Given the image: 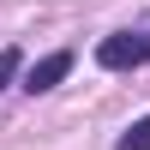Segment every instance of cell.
Here are the masks:
<instances>
[{"instance_id":"6da1fadb","label":"cell","mask_w":150,"mask_h":150,"mask_svg":"<svg viewBox=\"0 0 150 150\" xmlns=\"http://www.w3.org/2000/svg\"><path fill=\"white\" fill-rule=\"evenodd\" d=\"M144 60H150V48H144V36H132V30H120V36H102V42H96V66H108V72L144 66Z\"/></svg>"},{"instance_id":"7a4b0ae2","label":"cell","mask_w":150,"mask_h":150,"mask_svg":"<svg viewBox=\"0 0 150 150\" xmlns=\"http://www.w3.org/2000/svg\"><path fill=\"white\" fill-rule=\"evenodd\" d=\"M66 72H72V48H54V54H42L30 72H24V90H30V96H42V90H54Z\"/></svg>"},{"instance_id":"3957f363","label":"cell","mask_w":150,"mask_h":150,"mask_svg":"<svg viewBox=\"0 0 150 150\" xmlns=\"http://www.w3.org/2000/svg\"><path fill=\"white\" fill-rule=\"evenodd\" d=\"M114 150H150V114H144V120H132V126L120 132V144H114Z\"/></svg>"},{"instance_id":"277c9868","label":"cell","mask_w":150,"mask_h":150,"mask_svg":"<svg viewBox=\"0 0 150 150\" xmlns=\"http://www.w3.org/2000/svg\"><path fill=\"white\" fill-rule=\"evenodd\" d=\"M18 72H24V54H18V48H0V90H6Z\"/></svg>"},{"instance_id":"5b68a950","label":"cell","mask_w":150,"mask_h":150,"mask_svg":"<svg viewBox=\"0 0 150 150\" xmlns=\"http://www.w3.org/2000/svg\"><path fill=\"white\" fill-rule=\"evenodd\" d=\"M144 48H150V36H144Z\"/></svg>"}]
</instances>
